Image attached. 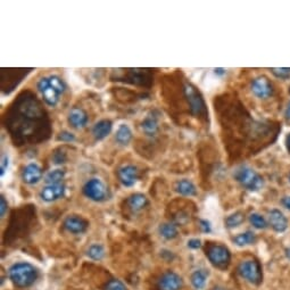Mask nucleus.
Segmentation results:
<instances>
[{
    "label": "nucleus",
    "mask_w": 290,
    "mask_h": 290,
    "mask_svg": "<svg viewBox=\"0 0 290 290\" xmlns=\"http://www.w3.org/2000/svg\"><path fill=\"white\" fill-rule=\"evenodd\" d=\"M183 96H185L187 104L189 106L190 113L193 116L198 117L201 121L209 119V110H207L205 100L195 86H192L191 84H185V86H183Z\"/></svg>",
    "instance_id": "obj_1"
},
{
    "label": "nucleus",
    "mask_w": 290,
    "mask_h": 290,
    "mask_svg": "<svg viewBox=\"0 0 290 290\" xmlns=\"http://www.w3.org/2000/svg\"><path fill=\"white\" fill-rule=\"evenodd\" d=\"M9 277L17 287H29L35 281L38 273L29 263H17L9 269Z\"/></svg>",
    "instance_id": "obj_2"
},
{
    "label": "nucleus",
    "mask_w": 290,
    "mask_h": 290,
    "mask_svg": "<svg viewBox=\"0 0 290 290\" xmlns=\"http://www.w3.org/2000/svg\"><path fill=\"white\" fill-rule=\"evenodd\" d=\"M233 178L239 185L250 191L260 190L264 185V180L259 173L248 167L238 168L233 173Z\"/></svg>",
    "instance_id": "obj_3"
},
{
    "label": "nucleus",
    "mask_w": 290,
    "mask_h": 290,
    "mask_svg": "<svg viewBox=\"0 0 290 290\" xmlns=\"http://www.w3.org/2000/svg\"><path fill=\"white\" fill-rule=\"evenodd\" d=\"M206 255L211 263L219 269H227L231 260L228 248L218 243H210L206 247Z\"/></svg>",
    "instance_id": "obj_4"
},
{
    "label": "nucleus",
    "mask_w": 290,
    "mask_h": 290,
    "mask_svg": "<svg viewBox=\"0 0 290 290\" xmlns=\"http://www.w3.org/2000/svg\"><path fill=\"white\" fill-rule=\"evenodd\" d=\"M238 273L253 284H260L263 278L261 265L256 261L241 262L240 265L238 266Z\"/></svg>",
    "instance_id": "obj_5"
},
{
    "label": "nucleus",
    "mask_w": 290,
    "mask_h": 290,
    "mask_svg": "<svg viewBox=\"0 0 290 290\" xmlns=\"http://www.w3.org/2000/svg\"><path fill=\"white\" fill-rule=\"evenodd\" d=\"M84 193L86 197L94 201H103L107 197V189L104 182L99 179H91L84 187Z\"/></svg>",
    "instance_id": "obj_6"
},
{
    "label": "nucleus",
    "mask_w": 290,
    "mask_h": 290,
    "mask_svg": "<svg viewBox=\"0 0 290 290\" xmlns=\"http://www.w3.org/2000/svg\"><path fill=\"white\" fill-rule=\"evenodd\" d=\"M252 93L257 98H270L273 95V86L266 76H259L252 82Z\"/></svg>",
    "instance_id": "obj_7"
},
{
    "label": "nucleus",
    "mask_w": 290,
    "mask_h": 290,
    "mask_svg": "<svg viewBox=\"0 0 290 290\" xmlns=\"http://www.w3.org/2000/svg\"><path fill=\"white\" fill-rule=\"evenodd\" d=\"M38 89L43 95V98L46 104L49 106H56L58 103L59 94L55 90L49 82V77H44L38 82Z\"/></svg>",
    "instance_id": "obj_8"
},
{
    "label": "nucleus",
    "mask_w": 290,
    "mask_h": 290,
    "mask_svg": "<svg viewBox=\"0 0 290 290\" xmlns=\"http://www.w3.org/2000/svg\"><path fill=\"white\" fill-rule=\"evenodd\" d=\"M183 286V281L180 275L169 271L164 273L158 280V289L159 290H180Z\"/></svg>",
    "instance_id": "obj_9"
},
{
    "label": "nucleus",
    "mask_w": 290,
    "mask_h": 290,
    "mask_svg": "<svg viewBox=\"0 0 290 290\" xmlns=\"http://www.w3.org/2000/svg\"><path fill=\"white\" fill-rule=\"evenodd\" d=\"M117 177L124 187H132L139 179V172L133 165H124L117 171Z\"/></svg>",
    "instance_id": "obj_10"
},
{
    "label": "nucleus",
    "mask_w": 290,
    "mask_h": 290,
    "mask_svg": "<svg viewBox=\"0 0 290 290\" xmlns=\"http://www.w3.org/2000/svg\"><path fill=\"white\" fill-rule=\"evenodd\" d=\"M64 228L71 233H84L87 228H88V222L84 218H81V216L70 215L64 221Z\"/></svg>",
    "instance_id": "obj_11"
},
{
    "label": "nucleus",
    "mask_w": 290,
    "mask_h": 290,
    "mask_svg": "<svg viewBox=\"0 0 290 290\" xmlns=\"http://www.w3.org/2000/svg\"><path fill=\"white\" fill-rule=\"evenodd\" d=\"M41 177H43V171L36 163L27 164L22 172V180L26 185H35L41 180Z\"/></svg>",
    "instance_id": "obj_12"
},
{
    "label": "nucleus",
    "mask_w": 290,
    "mask_h": 290,
    "mask_svg": "<svg viewBox=\"0 0 290 290\" xmlns=\"http://www.w3.org/2000/svg\"><path fill=\"white\" fill-rule=\"evenodd\" d=\"M64 193H65V186L62 185V183L61 185H48L41 190L40 197L45 201L52 202L62 198Z\"/></svg>",
    "instance_id": "obj_13"
},
{
    "label": "nucleus",
    "mask_w": 290,
    "mask_h": 290,
    "mask_svg": "<svg viewBox=\"0 0 290 290\" xmlns=\"http://www.w3.org/2000/svg\"><path fill=\"white\" fill-rule=\"evenodd\" d=\"M67 119L72 128L79 129L80 130V129H84L87 124H88L89 117L84 109L79 108V107H74L70 110V113H68Z\"/></svg>",
    "instance_id": "obj_14"
},
{
    "label": "nucleus",
    "mask_w": 290,
    "mask_h": 290,
    "mask_svg": "<svg viewBox=\"0 0 290 290\" xmlns=\"http://www.w3.org/2000/svg\"><path fill=\"white\" fill-rule=\"evenodd\" d=\"M269 222L274 231L283 232L288 228V220L279 210H272L269 213Z\"/></svg>",
    "instance_id": "obj_15"
},
{
    "label": "nucleus",
    "mask_w": 290,
    "mask_h": 290,
    "mask_svg": "<svg viewBox=\"0 0 290 290\" xmlns=\"http://www.w3.org/2000/svg\"><path fill=\"white\" fill-rule=\"evenodd\" d=\"M112 122L109 119H101L97 122L93 128V135L96 140H103L112 131Z\"/></svg>",
    "instance_id": "obj_16"
},
{
    "label": "nucleus",
    "mask_w": 290,
    "mask_h": 290,
    "mask_svg": "<svg viewBox=\"0 0 290 290\" xmlns=\"http://www.w3.org/2000/svg\"><path fill=\"white\" fill-rule=\"evenodd\" d=\"M141 130L145 135L153 137L158 131V121L157 116H155L154 114H149L148 116L144 118V121L141 122Z\"/></svg>",
    "instance_id": "obj_17"
},
{
    "label": "nucleus",
    "mask_w": 290,
    "mask_h": 290,
    "mask_svg": "<svg viewBox=\"0 0 290 290\" xmlns=\"http://www.w3.org/2000/svg\"><path fill=\"white\" fill-rule=\"evenodd\" d=\"M174 189H176L178 193H180V195L186 197L195 196L197 193L196 186L193 185L190 180H188V179H183V180L177 181L176 185H174Z\"/></svg>",
    "instance_id": "obj_18"
},
{
    "label": "nucleus",
    "mask_w": 290,
    "mask_h": 290,
    "mask_svg": "<svg viewBox=\"0 0 290 290\" xmlns=\"http://www.w3.org/2000/svg\"><path fill=\"white\" fill-rule=\"evenodd\" d=\"M132 139V130L130 127L127 126V124H121L117 128L116 132H115V140H116L117 144L126 146Z\"/></svg>",
    "instance_id": "obj_19"
},
{
    "label": "nucleus",
    "mask_w": 290,
    "mask_h": 290,
    "mask_svg": "<svg viewBox=\"0 0 290 290\" xmlns=\"http://www.w3.org/2000/svg\"><path fill=\"white\" fill-rule=\"evenodd\" d=\"M128 206L130 207V210L133 212H139L147 205V198L142 193H135L129 197L128 199Z\"/></svg>",
    "instance_id": "obj_20"
},
{
    "label": "nucleus",
    "mask_w": 290,
    "mask_h": 290,
    "mask_svg": "<svg viewBox=\"0 0 290 290\" xmlns=\"http://www.w3.org/2000/svg\"><path fill=\"white\" fill-rule=\"evenodd\" d=\"M64 178H65V171L61 169H56L46 174L45 182L47 185H61Z\"/></svg>",
    "instance_id": "obj_21"
},
{
    "label": "nucleus",
    "mask_w": 290,
    "mask_h": 290,
    "mask_svg": "<svg viewBox=\"0 0 290 290\" xmlns=\"http://www.w3.org/2000/svg\"><path fill=\"white\" fill-rule=\"evenodd\" d=\"M209 277V273L205 270H198L196 272H193L191 275V283L197 290L204 289L206 284V280Z\"/></svg>",
    "instance_id": "obj_22"
},
{
    "label": "nucleus",
    "mask_w": 290,
    "mask_h": 290,
    "mask_svg": "<svg viewBox=\"0 0 290 290\" xmlns=\"http://www.w3.org/2000/svg\"><path fill=\"white\" fill-rule=\"evenodd\" d=\"M256 237L255 234L252 231H247L245 233H240L233 238V242L238 246H247L251 245V243L255 242Z\"/></svg>",
    "instance_id": "obj_23"
},
{
    "label": "nucleus",
    "mask_w": 290,
    "mask_h": 290,
    "mask_svg": "<svg viewBox=\"0 0 290 290\" xmlns=\"http://www.w3.org/2000/svg\"><path fill=\"white\" fill-rule=\"evenodd\" d=\"M159 233L165 239H173L178 236V229L172 223H164L159 227Z\"/></svg>",
    "instance_id": "obj_24"
},
{
    "label": "nucleus",
    "mask_w": 290,
    "mask_h": 290,
    "mask_svg": "<svg viewBox=\"0 0 290 290\" xmlns=\"http://www.w3.org/2000/svg\"><path fill=\"white\" fill-rule=\"evenodd\" d=\"M128 79L131 80V84L135 85H144L146 81V75L142 70H130L128 74ZM128 80V81H129Z\"/></svg>",
    "instance_id": "obj_25"
},
{
    "label": "nucleus",
    "mask_w": 290,
    "mask_h": 290,
    "mask_svg": "<svg viewBox=\"0 0 290 290\" xmlns=\"http://www.w3.org/2000/svg\"><path fill=\"white\" fill-rule=\"evenodd\" d=\"M243 220H245L243 213H241V212H237V213L230 215L229 218L225 220V224H227L228 228H236L243 222Z\"/></svg>",
    "instance_id": "obj_26"
},
{
    "label": "nucleus",
    "mask_w": 290,
    "mask_h": 290,
    "mask_svg": "<svg viewBox=\"0 0 290 290\" xmlns=\"http://www.w3.org/2000/svg\"><path fill=\"white\" fill-rule=\"evenodd\" d=\"M104 255L105 251L103 246L100 245H93L88 250V256L95 261H100L104 257Z\"/></svg>",
    "instance_id": "obj_27"
},
{
    "label": "nucleus",
    "mask_w": 290,
    "mask_h": 290,
    "mask_svg": "<svg viewBox=\"0 0 290 290\" xmlns=\"http://www.w3.org/2000/svg\"><path fill=\"white\" fill-rule=\"evenodd\" d=\"M49 82H50V85H52L53 88L56 90L59 95L63 94L64 91H65V89H66L65 84H64L61 77L57 76V75L49 76Z\"/></svg>",
    "instance_id": "obj_28"
},
{
    "label": "nucleus",
    "mask_w": 290,
    "mask_h": 290,
    "mask_svg": "<svg viewBox=\"0 0 290 290\" xmlns=\"http://www.w3.org/2000/svg\"><path fill=\"white\" fill-rule=\"evenodd\" d=\"M250 220H251V223L254 225L256 229H265L266 227H268V223H266L265 219L263 218V216L257 213L252 214Z\"/></svg>",
    "instance_id": "obj_29"
},
{
    "label": "nucleus",
    "mask_w": 290,
    "mask_h": 290,
    "mask_svg": "<svg viewBox=\"0 0 290 290\" xmlns=\"http://www.w3.org/2000/svg\"><path fill=\"white\" fill-rule=\"evenodd\" d=\"M271 72L278 79L288 80L290 79V67H280V68H271Z\"/></svg>",
    "instance_id": "obj_30"
},
{
    "label": "nucleus",
    "mask_w": 290,
    "mask_h": 290,
    "mask_svg": "<svg viewBox=\"0 0 290 290\" xmlns=\"http://www.w3.org/2000/svg\"><path fill=\"white\" fill-rule=\"evenodd\" d=\"M106 290H127V287L119 280H110L106 286Z\"/></svg>",
    "instance_id": "obj_31"
},
{
    "label": "nucleus",
    "mask_w": 290,
    "mask_h": 290,
    "mask_svg": "<svg viewBox=\"0 0 290 290\" xmlns=\"http://www.w3.org/2000/svg\"><path fill=\"white\" fill-rule=\"evenodd\" d=\"M53 160H54V163L57 164V165L64 164L66 160V155H65V153H64V151H62V149H57L54 153Z\"/></svg>",
    "instance_id": "obj_32"
},
{
    "label": "nucleus",
    "mask_w": 290,
    "mask_h": 290,
    "mask_svg": "<svg viewBox=\"0 0 290 290\" xmlns=\"http://www.w3.org/2000/svg\"><path fill=\"white\" fill-rule=\"evenodd\" d=\"M58 140H62L64 142H71V141H74L75 140V137L73 133L71 132H67V131H63L59 133L58 136Z\"/></svg>",
    "instance_id": "obj_33"
},
{
    "label": "nucleus",
    "mask_w": 290,
    "mask_h": 290,
    "mask_svg": "<svg viewBox=\"0 0 290 290\" xmlns=\"http://www.w3.org/2000/svg\"><path fill=\"white\" fill-rule=\"evenodd\" d=\"M8 157L7 156H3L2 157V167H0V173H2V177H4L5 172L7 171L8 169Z\"/></svg>",
    "instance_id": "obj_34"
},
{
    "label": "nucleus",
    "mask_w": 290,
    "mask_h": 290,
    "mask_svg": "<svg viewBox=\"0 0 290 290\" xmlns=\"http://www.w3.org/2000/svg\"><path fill=\"white\" fill-rule=\"evenodd\" d=\"M188 246L192 248V250H198V248H200L201 242L199 239H191V240L188 241Z\"/></svg>",
    "instance_id": "obj_35"
},
{
    "label": "nucleus",
    "mask_w": 290,
    "mask_h": 290,
    "mask_svg": "<svg viewBox=\"0 0 290 290\" xmlns=\"http://www.w3.org/2000/svg\"><path fill=\"white\" fill-rule=\"evenodd\" d=\"M200 228L202 230V232H210L211 231V224H210L209 221L200 220Z\"/></svg>",
    "instance_id": "obj_36"
},
{
    "label": "nucleus",
    "mask_w": 290,
    "mask_h": 290,
    "mask_svg": "<svg viewBox=\"0 0 290 290\" xmlns=\"http://www.w3.org/2000/svg\"><path fill=\"white\" fill-rule=\"evenodd\" d=\"M7 207H8L7 201H6V199H5V197L3 196V197H2V212H0V214H2V218H4L5 213H6Z\"/></svg>",
    "instance_id": "obj_37"
},
{
    "label": "nucleus",
    "mask_w": 290,
    "mask_h": 290,
    "mask_svg": "<svg viewBox=\"0 0 290 290\" xmlns=\"http://www.w3.org/2000/svg\"><path fill=\"white\" fill-rule=\"evenodd\" d=\"M282 204H283L284 207H286L287 210L290 211V196L283 198V199H282Z\"/></svg>",
    "instance_id": "obj_38"
},
{
    "label": "nucleus",
    "mask_w": 290,
    "mask_h": 290,
    "mask_svg": "<svg viewBox=\"0 0 290 290\" xmlns=\"http://www.w3.org/2000/svg\"><path fill=\"white\" fill-rule=\"evenodd\" d=\"M286 148L288 150V153H290V133L286 137Z\"/></svg>",
    "instance_id": "obj_39"
},
{
    "label": "nucleus",
    "mask_w": 290,
    "mask_h": 290,
    "mask_svg": "<svg viewBox=\"0 0 290 290\" xmlns=\"http://www.w3.org/2000/svg\"><path fill=\"white\" fill-rule=\"evenodd\" d=\"M215 71V74H219V75H223L225 74V70H223V68H216Z\"/></svg>",
    "instance_id": "obj_40"
},
{
    "label": "nucleus",
    "mask_w": 290,
    "mask_h": 290,
    "mask_svg": "<svg viewBox=\"0 0 290 290\" xmlns=\"http://www.w3.org/2000/svg\"><path fill=\"white\" fill-rule=\"evenodd\" d=\"M286 117L290 119V101H289V104L287 105V108H286Z\"/></svg>",
    "instance_id": "obj_41"
},
{
    "label": "nucleus",
    "mask_w": 290,
    "mask_h": 290,
    "mask_svg": "<svg viewBox=\"0 0 290 290\" xmlns=\"http://www.w3.org/2000/svg\"><path fill=\"white\" fill-rule=\"evenodd\" d=\"M287 256L290 259V248H289V250H287Z\"/></svg>",
    "instance_id": "obj_42"
},
{
    "label": "nucleus",
    "mask_w": 290,
    "mask_h": 290,
    "mask_svg": "<svg viewBox=\"0 0 290 290\" xmlns=\"http://www.w3.org/2000/svg\"><path fill=\"white\" fill-rule=\"evenodd\" d=\"M214 290H223V289L222 288H215Z\"/></svg>",
    "instance_id": "obj_43"
},
{
    "label": "nucleus",
    "mask_w": 290,
    "mask_h": 290,
    "mask_svg": "<svg viewBox=\"0 0 290 290\" xmlns=\"http://www.w3.org/2000/svg\"><path fill=\"white\" fill-rule=\"evenodd\" d=\"M289 93H290V89H289Z\"/></svg>",
    "instance_id": "obj_44"
},
{
    "label": "nucleus",
    "mask_w": 290,
    "mask_h": 290,
    "mask_svg": "<svg viewBox=\"0 0 290 290\" xmlns=\"http://www.w3.org/2000/svg\"><path fill=\"white\" fill-rule=\"evenodd\" d=\"M289 180H290V177H289Z\"/></svg>",
    "instance_id": "obj_45"
}]
</instances>
